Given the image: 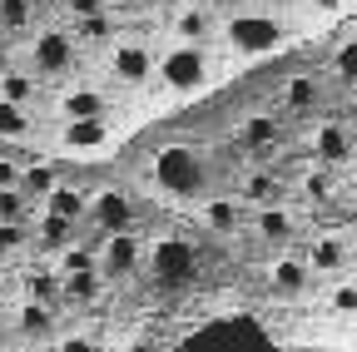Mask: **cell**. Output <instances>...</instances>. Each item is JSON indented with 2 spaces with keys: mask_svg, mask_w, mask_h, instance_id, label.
<instances>
[{
  "mask_svg": "<svg viewBox=\"0 0 357 352\" xmlns=\"http://www.w3.org/2000/svg\"><path fill=\"white\" fill-rule=\"evenodd\" d=\"M149 174H154V189L164 199H199L208 189V159L194 144H164V149H154Z\"/></svg>",
  "mask_w": 357,
  "mask_h": 352,
  "instance_id": "6da1fadb",
  "label": "cell"
},
{
  "mask_svg": "<svg viewBox=\"0 0 357 352\" xmlns=\"http://www.w3.org/2000/svg\"><path fill=\"white\" fill-rule=\"evenodd\" d=\"M154 75L164 79V90L174 95H199L208 84V50L194 40H174V45L154 60Z\"/></svg>",
  "mask_w": 357,
  "mask_h": 352,
  "instance_id": "7a4b0ae2",
  "label": "cell"
},
{
  "mask_svg": "<svg viewBox=\"0 0 357 352\" xmlns=\"http://www.w3.org/2000/svg\"><path fill=\"white\" fill-rule=\"evenodd\" d=\"M223 40H229L238 55H273L283 40H288V25L273 20V15H253V10H243V15H234L229 25H223Z\"/></svg>",
  "mask_w": 357,
  "mask_h": 352,
  "instance_id": "3957f363",
  "label": "cell"
},
{
  "mask_svg": "<svg viewBox=\"0 0 357 352\" xmlns=\"http://www.w3.org/2000/svg\"><path fill=\"white\" fill-rule=\"evenodd\" d=\"M144 258H149V273H154L159 288H184V283H194V273H199V253H194V243H184V238H159Z\"/></svg>",
  "mask_w": 357,
  "mask_h": 352,
  "instance_id": "277c9868",
  "label": "cell"
},
{
  "mask_svg": "<svg viewBox=\"0 0 357 352\" xmlns=\"http://www.w3.org/2000/svg\"><path fill=\"white\" fill-rule=\"evenodd\" d=\"M144 268V238L139 234H105L100 243V278L105 283H124Z\"/></svg>",
  "mask_w": 357,
  "mask_h": 352,
  "instance_id": "5b68a950",
  "label": "cell"
},
{
  "mask_svg": "<svg viewBox=\"0 0 357 352\" xmlns=\"http://www.w3.org/2000/svg\"><path fill=\"white\" fill-rule=\"evenodd\" d=\"M84 218H89L100 234H134V218H139V208H134V199H129L124 189H95V194H89Z\"/></svg>",
  "mask_w": 357,
  "mask_h": 352,
  "instance_id": "8992f818",
  "label": "cell"
},
{
  "mask_svg": "<svg viewBox=\"0 0 357 352\" xmlns=\"http://www.w3.org/2000/svg\"><path fill=\"white\" fill-rule=\"evenodd\" d=\"M75 45H79V40H75L70 30H60V25L40 30V35L30 40V70H35V75H65V70L75 65Z\"/></svg>",
  "mask_w": 357,
  "mask_h": 352,
  "instance_id": "52a82bcc",
  "label": "cell"
},
{
  "mask_svg": "<svg viewBox=\"0 0 357 352\" xmlns=\"http://www.w3.org/2000/svg\"><path fill=\"white\" fill-rule=\"evenodd\" d=\"M114 139V124L105 119H60V149L65 154H100Z\"/></svg>",
  "mask_w": 357,
  "mask_h": 352,
  "instance_id": "ba28073f",
  "label": "cell"
},
{
  "mask_svg": "<svg viewBox=\"0 0 357 352\" xmlns=\"http://www.w3.org/2000/svg\"><path fill=\"white\" fill-rule=\"evenodd\" d=\"M109 70L124 84H144L154 75V55H149V45H139V40H109Z\"/></svg>",
  "mask_w": 357,
  "mask_h": 352,
  "instance_id": "9c48e42d",
  "label": "cell"
},
{
  "mask_svg": "<svg viewBox=\"0 0 357 352\" xmlns=\"http://www.w3.org/2000/svg\"><path fill=\"white\" fill-rule=\"evenodd\" d=\"M307 283H312V268H307V258H273V268H268V288H273L283 303H293V298H303L307 293Z\"/></svg>",
  "mask_w": 357,
  "mask_h": 352,
  "instance_id": "30bf717a",
  "label": "cell"
},
{
  "mask_svg": "<svg viewBox=\"0 0 357 352\" xmlns=\"http://www.w3.org/2000/svg\"><path fill=\"white\" fill-rule=\"evenodd\" d=\"M55 105H60V119H105L109 114V100L95 84H70Z\"/></svg>",
  "mask_w": 357,
  "mask_h": 352,
  "instance_id": "8fae6325",
  "label": "cell"
},
{
  "mask_svg": "<svg viewBox=\"0 0 357 352\" xmlns=\"http://www.w3.org/2000/svg\"><path fill=\"white\" fill-rule=\"evenodd\" d=\"M312 154H318V164H347V154H352V135H347V124H337V119H323L318 129H312Z\"/></svg>",
  "mask_w": 357,
  "mask_h": 352,
  "instance_id": "7c38bea8",
  "label": "cell"
},
{
  "mask_svg": "<svg viewBox=\"0 0 357 352\" xmlns=\"http://www.w3.org/2000/svg\"><path fill=\"white\" fill-rule=\"evenodd\" d=\"M253 234L263 238V243H293V213L283 208V204H258V213H253Z\"/></svg>",
  "mask_w": 357,
  "mask_h": 352,
  "instance_id": "4fadbf2b",
  "label": "cell"
},
{
  "mask_svg": "<svg viewBox=\"0 0 357 352\" xmlns=\"http://www.w3.org/2000/svg\"><path fill=\"white\" fill-rule=\"evenodd\" d=\"M55 184H60V164H50V159H40V164H20V184H15V189H20L30 204H45Z\"/></svg>",
  "mask_w": 357,
  "mask_h": 352,
  "instance_id": "5bb4252c",
  "label": "cell"
},
{
  "mask_svg": "<svg viewBox=\"0 0 357 352\" xmlns=\"http://www.w3.org/2000/svg\"><path fill=\"white\" fill-rule=\"evenodd\" d=\"M0 100H6V105H20V109H30V105L40 100V75H35V70L10 65L6 75H0Z\"/></svg>",
  "mask_w": 357,
  "mask_h": 352,
  "instance_id": "9a60e30c",
  "label": "cell"
},
{
  "mask_svg": "<svg viewBox=\"0 0 357 352\" xmlns=\"http://www.w3.org/2000/svg\"><path fill=\"white\" fill-rule=\"evenodd\" d=\"M40 208H45V213H60V218H70V224H79V218H84V208H89V194H84L79 184H65V179H60V184L50 189V199H45Z\"/></svg>",
  "mask_w": 357,
  "mask_h": 352,
  "instance_id": "2e32d148",
  "label": "cell"
},
{
  "mask_svg": "<svg viewBox=\"0 0 357 352\" xmlns=\"http://www.w3.org/2000/svg\"><path fill=\"white\" fill-rule=\"evenodd\" d=\"M25 298L40 303V307H60V303H65V278H60V268H35V273L25 278Z\"/></svg>",
  "mask_w": 357,
  "mask_h": 352,
  "instance_id": "e0dca14e",
  "label": "cell"
},
{
  "mask_svg": "<svg viewBox=\"0 0 357 352\" xmlns=\"http://www.w3.org/2000/svg\"><path fill=\"white\" fill-rule=\"evenodd\" d=\"M50 328H55V307H40V303H20V313H15V332L25 337V342H45L50 337Z\"/></svg>",
  "mask_w": 357,
  "mask_h": 352,
  "instance_id": "ac0fdd59",
  "label": "cell"
},
{
  "mask_svg": "<svg viewBox=\"0 0 357 352\" xmlns=\"http://www.w3.org/2000/svg\"><path fill=\"white\" fill-rule=\"evenodd\" d=\"M213 30H218V20H213L204 6L178 10V20H174V40H194V45H208V40H213Z\"/></svg>",
  "mask_w": 357,
  "mask_h": 352,
  "instance_id": "d6986e66",
  "label": "cell"
},
{
  "mask_svg": "<svg viewBox=\"0 0 357 352\" xmlns=\"http://www.w3.org/2000/svg\"><path fill=\"white\" fill-rule=\"evenodd\" d=\"M238 144L253 149V154L273 149V144H278V119H273V114H248V119L238 124Z\"/></svg>",
  "mask_w": 357,
  "mask_h": 352,
  "instance_id": "ffe728a7",
  "label": "cell"
},
{
  "mask_svg": "<svg viewBox=\"0 0 357 352\" xmlns=\"http://www.w3.org/2000/svg\"><path fill=\"white\" fill-rule=\"evenodd\" d=\"M204 224L213 229V234H238V224H243V204L238 199H204Z\"/></svg>",
  "mask_w": 357,
  "mask_h": 352,
  "instance_id": "44dd1931",
  "label": "cell"
},
{
  "mask_svg": "<svg viewBox=\"0 0 357 352\" xmlns=\"http://www.w3.org/2000/svg\"><path fill=\"white\" fill-rule=\"evenodd\" d=\"M65 278V303L70 307H89L100 293H105V278H100V268H84V273H60Z\"/></svg>",
  "mask_w": 357,
  "mask_h": 352,
  "instance_id": "7402d4cb",
  "label": "cell"
},
{
  "mask_svg": "<svg viewBox=\"0 0 357 352\" xmlns=\"http://www.w3.org/2000/svg\"><path fill=\"white\" fill-rule=\"evenodd\" d=\"M75 229H79V224H70V218H60V213H40L35 243H40V248H50V253H60L65 243H75Z\"/></svg>",
  "mask_w": 357,
  "mask_h": 352,
  "instance_id": "603a6c76",
  "label": "cell"
},
{
  "mask_svg": "<svg viewBox=\"0 0 357 352\" xmlns=\"http://www.w3.org/2000/svg\"><path fill=\"white\" fill-rule=\"evenodd\" d=\"M307 268L312 273H337V268H347V243L342 238H318L307 248Z\"/></svg>",
  "mask_w": 357,
  "mask_h": 352,
  "instance_id": "cb8c5ba5",
  "label": "cell"
},
{
  "mask_svg": "<svg viewBox=\"0 0 357 352\" xmlns=\"http://www.w3.org/2000/svg\"><path fill=\"white\" fill-rule=\"evenodd\" d=\"M283 105L288 109H312V105H318V79H312V75H293L288 84H283Z\"/></svg>",
  "mask_w": 357,
  "mask_h": 352,
  "instance_id": "d4e9b609",
  "label": "cell"
},
{
  "mask_svg": "<svg viewBox=\"0 0 357 352\" xmlns=\"http://www.w3.org/2000/svg\"><path fill=\"white\" fill-rule=\"evenodd\" d=\"M243 204H278V179L273 174H248L243 179Z\"/></svg>",
  "mask_w": 357,
  "mask_h": 352,
  "instance_id": "484cf974",
  "label": "cell"
},
{
  "mask_svg": "<svg viewBox=\"0 0 357 352\" xmlns=\"http://www.w3.org/2000/svg\"><path fill=\"white\" fill-rule=\"evenodd\" d=\"M0 139H30V114L0 100Z\"/></svg>",
  "mask_w": 357,
  "mask_h": 352,
  "instance_id": "4316f807",
  "label": "cell"
},
{
  "mask_svg": "<svg viewBox=\"0 0 357 352\" xmlns=\"http://www.w3.org/2000/svg\"><path fill=\"white\" fill-rule=\"evenodd\" d=\"M30 15H35V0H0V25L6 30L30 25Z\"/></svg>",
  "mask_w": 357,
  "mask_h": 352,
  "instance_id": "83f0119b",
  "label": "cell"
},
{
  "mask_svg": "<svg viewBox=\"0 0 357 352\" xmlns=\"http://www.w3.org/2000/svg\"><path fill=\"white\" fill-rule=\"evenodd\" d=\"M25 208H30V199L20 189H0V224H20Z\"/></svg>",
  "mask_w": 357,
  "mask_h": 352,
  "instance_id": "f1b7e54d",
  "label": "cell"
},
{
  "mask_svg": "<svg viewBox=\"0 0 357 352\" xmlns=\"http://www.w3.org/2000/svg\"><path fill=\"white\" fill-rule=\"evenodd\" d=\"M328 307H333V313H342V318H357V283H337V288L328 293Z\"/></svg>",
  "mask_w": 357,
  "mask_h": 352,
  "instance_id": "f546056e",
  "label": "cell"
},
{
  "mask_svg": "<svg viewBox=\"0 0 357 352\" xmlns=\"http://www.w3.org/2000/svg\"><path fill=\"white\" fill-rule=\"evenodd\" d=\"M333 65H337V75H342L347 84H357V35L347 40V45H337V60H333Z\"/></svg>",
  "mask_w": 357,
  "mask_h": 352,
  "instance_id": "4dcf8cb0",
  "label": "cell"
},
{
  "mask_svg": "<svg viewBox=\"0 0 357 352\" xmlns=\"http://www.w3.org/2000/svg\"><path fill=\"white\" fill-rule=\"evenodd\" d=\"M25 243H30L25 218H20V224H0V253H15V248H25Z\"/></svg>",
  "mask_w": 357,
  "mask_h": 352,
  "instance_id": "1f68e13d",
  "label": "cell"
},
{
  "mask_svg": "<svg viewBox=\"0 0 357 352\" xmlns=\"http://www.w3.org/2000/svg\"><path fill=\"white\" fill-rule=\"evenodd\" d=\"M75 40H109V15H89V20H79Z\"/></svg>",
  "mask_w": 357,
  "mask_h": 352,
  "instance_id": "d6a6232c",
  "label": "cell"
},
{
  "mask_svg": "<svg viewBox=\"0 0 357 352\" xmlns=\"http://www.w3.org/2000/svg\"><path fill=\"white\" fill-rule=\"evenodd\" d=\"M303 194L318 199V204H328V199H333V179H328V174H307V179H303Z\"/></svg>",
  "mask_w": 357,
  "mask_h": 352,
  "instance_id": "836d02e7",
  "label": "cell"
},
{
  "mask_svg": "<svg viewBox=\"0 0 357 352\" xmlns=\"http://www.w3.org/2000/svg\"><path fill=\"white\" fill-rule=\"evenodd\" d=\"M55 352H100V347H95V337H84V332H65L55 342Z\"/></svg>",
  "mask_w": 357,
  "mask_h": 352,
  "instance_id": "e575fe53",
  "label": "cell"
},
{
  "mask_svg": "<svg viewBox=\"0 0 357 352\" xmlns=\"http://www.w3.org/2000/svg\"><path fill=\"white\" fill-rule=\"evenodd\" d=\"M75 20H89V15H105V0H65Z\"/></svg>",
  "mask_w": 357,
  "mask_h": 352,
  "instance_id": "d590c367",
  "label": "cell"
},
{
  "mask_svg": "<svg viewBox=\"0 0 357 352\" xmlns=\"http://www.w3.org/2000/svg\"><path fill=\"white\" fill-rule=\"evenodd\" d=\"M20 184V164L15 159H0V189H15Z\"/></svg>",
  "mask_w": 357,
  "mask_h": 352,
  "instance_id": "8d00e7d4",
  "label": "cell"
},
{
  "mask_svg": "<svg viewBox=\"0 0 357 352\" xmlns=\"http://www.w3.org/2000/svg\"><path fill=\"white\" fill-rule=\"evenodd\" d=\"M312 6H318L323 15H333V10H342V0H312Z\"/></svg>",
  "mask_w": 357,
  "mask_h": 352,
  "instance_id": "74e56055",
  "label": "cell"
},
{
  "mask_svg": "<svg viewBox=\"0 0 357 352\" xmlns=\"http://www.w3.org/2000/svg\"><path fill=\"white\" fill-rule=\"evenodd\" d=\"M10 65H15V60H10V50H6V45H0V75H6Z\"/></svg>",
  "mask_w": 357,
  "mask_h": 352,
  "instance_id": "f35d334b",
  "label": "cell"
},
{
  "mask_svg": "<svg viewBox=\"0 0 357 352\" xmlns=\"http://www.w3.org/2000/svg\"><path fill=\"white\" fill-rule=\"evenodd\" d=\"M20 352H55V347H45V342H25Z\"/></svg>",
  "mask_w": 357,
  "mask_h": 352,
  "instance_id": "ab89813d",
  "label": "cell"
},
{
  "mask_svg": "<svg viewBox=\"0 0 357 352\" xmlns=\"http://www.w3.org/2000/svg\"><path fill=\"white\" fill-rule=\"evenodd\" d=\"M6 347H10V328H6V323H0V352H6Z\"/></svg>",
  "mask_w": 357,
  "mask_h": 352,
  "instance_id": "60d3db41",
  "label": "cell"
},
{
  "mask_svg": "<svg viewBox=\"0 0 357 352\" xmlns=\"http://www.w3.org/2000/svg\"><path fill=\"white\" fill-rule=\"evenodd\" d=\"M347 263H352V268H357V243H352V248H347Z\"/></svg>",
  "mask_w": 357,
  "mask_h": 352,
  "instance_id": "b9f144b4",
  "label": "cell"
},
{
  "mask_svg": "<svg viewBox=\"0 0 357 352\" xmlns=\"http://www.w3.org/2000/svg\"><path fill=\"white\" fill-rule=\"evenodd\" d=\"M352 323H357V318H352Z\"/></svg>",
  "mask_w": 357,
  "mask_h": 352,
  "instance_id": "7bdbcfd3",
  "label": "cell"
}]
</instances>
